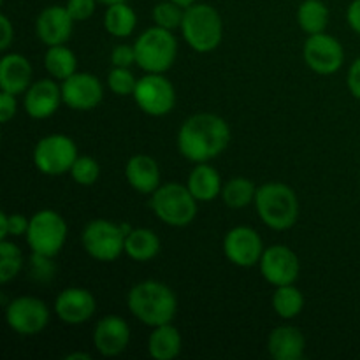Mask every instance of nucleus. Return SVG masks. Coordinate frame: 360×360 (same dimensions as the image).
<instances>
[{"label":"nucleus","mask_w":360,"mask_h":360,"mask_svg":"<svg viewBox=\"0 0 360 360\" xmlns=\"http://www.w3.org/2000/svg\"><path fill=\"white\" fill-rule=\"evenodd\" d=\"M111 63L112 67H127V69H130V65L137 63L134 44L115 46L111 51Z\"/></svg>","instance_id":"c9c22d12"},{"label":"nucleus","mask_w":360,"mask_h":360,"mask_svg":"<svg viewBox=\"0 0 360 360\" xmlns=\"http://www.w3.org/2000/svg\"><path fill=\"white\" fill-rule=\"evenodd\" d=\"M197 202L186 185L167 183L151 193L150 206L162 224L169 227H186L197 217Z\"/></svg>","instance_id":"423d86ee"},{"label":"nucleus","mask_w":360,"mask_h":360,"mask_svg":"<svg viewBox=\"0 0 360 360\" xmlns=\"http://www.w3.org/2000/svg\"><path fill=\"white\" fill-rule=\"evenodd\" d=\"M183 16H185V7L178 6L171 0H164V2L157 4L151 11V18H153L155 25L167 28V30H176V28L181 27Z\"/></svg>","instance_id":"2f4dec72"},{"label":"nucleus","mask_w":360,"mask_h":360,"mask_svg":"<svg viewBox=\"0 0 360 360\" xmlns=\"http://www.w3.org/2000/svg\"><path fill=\"white\" fill-rule=\"evenodd\" d=\"M132 231L127 224H112L105 218L88 221L81 232L83 248L98 262H112L125 253V238Z\"/></svg>","instance_id":"0eeeda50"},{"label":"nucleus","mask_w":360,"mask_h":360,"mask_svg":"<svg viewBox=\"0 0 360 360\" xmlns=\"http://www.w3.org/2000/svg\"><path fill=\"white\" fill-rule=\"evenodd\" d=\"M6 322L18 336H37L48 327L49 309L41 299L21 295L6 304Z\"/></svg>","instance_id":"9b49d317"},{"label":"nucleus","mask_w":360,"mask_h":360,"mask_svg":"<svg viewBox=\"0 0 360 360\" xmlns=\"http://www.w3.org/2000/svg\"><path fill=\"white\" fill-rule=\"evenodd\" d=\"M136 60L144 72L164 74L174 65L178 56V41L172 30L162 27L146 28L134 42Z\"/></svg>","instance_id":"39448f33"},{"label":"nucleus","mask_w":360,"mask_h":360,"mask_svg":"<svg viewBox=\"0 0 360 360\" xmlns=\"http://www.w3.org/2000/svg\"><path fill=\"white\" fill-rule=\"evenodd\" d=\"M44 67L53 79L63 81L77 72V58L65 44L49 46L44 55Z\"/></svg>","instance_id":"bb28decb"},{"label":"nucleus","mask_w":360,"mask_h":360,"mask_svg":"<svg viewBox=\"0 0 360 360\" xmlns=\"http://www.w3.org/2000/svg\"><path fill=\"white\" fill-rule=\"evenodd\" d=\"M32 253L53 259L62 252L67 241V224L60 213L41 210L30 217V225L25 234Z\"/></svg>","instance_id":"6e6552de"},{"label":"nucleus","mask_w":360,"mask_h":360,"mask_svg":"<svg viewBox=\"0 0 360 360\" xmlns=\"http://www.w3.org/2000/svg\"><path fill=\"white\" fill-rule=\"evenodd\" d=\"M97 4V0H67L65 7L74 21H86L95 14Z\"/></svg>","instance_id":"f704fd0d"},{"label":"nucleus","mask_w":360,"mask_h":360,"mask_svg":"<svg viewBox=\"0 0 360 360\" xmlns=\"http://www.w3.org/2000/svg\"><path fill=\"white\" fill-rule=\"evenodd\" d=\"M34 165L46 176H62L76 162L77 146L65 134H49L37 141L34 148Z\"/></svg>","instance_id":"1a4fd4ad"},{"label":"nucleus","mask_w":360,"mask_h":360,"mask_svg":"<svg viewBox=\"0 0 360 360\" xmlns=\"http://www.w3.org/2000/svg\"><path fill=\"white\" fill-rule=\"evenodd\" d=\"M297 23L304 34H322L329 25V9L322 0H304L297 9Z\"/></svg>","instance_id":"c85d7f7f"},{"label":"nucleus","mask_w":360,"mask_h":360,"mask_svg":"<svg viewBox=\"0 0 360 360\" xmlns=\"http://www.w3.org/2000/svg\"><path fill=\"white\" fill-rule=\"evenodd\" d=\"M183 350V338L171 323L153 327L148 338V355L155 360H174Z\"/></svg>","instance_id":"b1692460"},{"label":"nucleus","mask_w":360,"mask_h":360,"mask_svg":"<svg viewBox=\"0 0 360 360\" xmlns=\"http://www.w3.org/2000/svg\"><path fill=\"white\" fill-rule=\"evenodd\" d=\"M0 32H2L0 34V49L7 51L11 48V44L14 42V27L6 14L0 16Z\"/></svg>","instance_id":"ea45409f"},{"label":"nucleus","mask_w":360,"mask_h":360,"mask_svg":"<svg viewBox=\"0 0 360 360\" xmlns=\"http://www.w3.org/2000/svg\"><path fill=\"white\" fill-rule=\"evenodd\" d=\"M97 311L95 295L88 288L69 287L63 288L55 299V313L60 322L67 326H81L88 322Z\"/></svg>","instance_id":"dca6fc26"},{"label":"nucleus","mask_w":360,"mask_h":360,"mask_svg":"<svg viewBox=\"0 0 360 360\" xmlns=\"http://www.w3.org/2000/svg\"><path fill=\"white\" fill-rule=\"evenodd\" d=\"M62 86L55 79H39L23 94V108L30 118L46 120L62 104Z\"/></svg>","instance_id":"6ab92c4d"},{"label":"nucleus","mask_w":360,"mask_h":360,"mask_svg":"<svg viewBox=\"0 0 360 360\" xmlns=\"http://www.w3.org/2000/svg\"><path fill=\"white\" fill-rule=\"evenodd\" d=\"M273 309L280 319L292 320L304 308V295L295 285L276 287L273 294Z\"/></svg>","instance_id":"c756f323"},{"label":"nucleus","mask_w":360,"mask_h":360,"mask_svg":"<svg viewBox=\"0 0 360 360\" xmlns=\"http://www.w3.org/2000/svg\"><path fill=\"white\" fill-rule=\"evenodd\" d=\"M137 77L134 76L132 70L127 67H112L108 74V86L118 97H127V95H134L136 90Z\"/></svg>","instance_id":"72a5a7b5"},{"label":"nucleus","mask_w":360,"mask_h":360,"mask_svg":"<svg viewBox=\"0 0 360 360\" xmlns=\"http://www.w3.org/2000/svg\"><path fill=\"white\" fill-rule=\"evenodd\" d=\"M28 225H30V218H27L25 214H7V236H14V238L25 236L28 231Z\"/></svg>","instance_id":"4c0bfd02"},{"label":"nucleus","mask_w":360,"mask_h":360,"mask_svg":"<svg viewBox=\"0 0 360 360\" xmlns=\"http://www.w3.org/2000/svg\"><path fill=\"white\" fill-rule=\"evenodd\" d=\"M125 178L130 188L151 195L160 186V167L150 155H134L125 165Z\"/></svg>","instance_id":"4be33fe9"},{"label":"nucleus","mask_w":360,"mask_h":360,"mask_svg":"<svg viewBox=\"0 0 360 360\" xmlns=\"http://www.w3.org/2000/svg\"><path fill=\"white\" fill-rule=\"evenodd\" d=\"M253 204L262 224L273 231H288L299 218V199L285 183L260 185Z\"/></svg>","instance_id":"7ed1b4c3"},{"label":"nucleus","mask_w":360,"mask_h":360,"mask_svg":"<svg viewBox=\"0 0 360 360\" xmlns=\"http://www.w3.org/2000/svg\"><path fill=\"white\" fill-rule=\"evenodd\" d=\"M257 188L259 186L253 185L252 179L245 178V176H236V178H231L227 183H224L220 197L225 206L231 207V210H245L250 204L255 202Z\"/></svg>","instance_id":"cd10ccee"},{"label":"nucleus","mask_w":360,"mask_h":360,"mask_svg":"<svg viewBox=\"0 0 360 360\" xmlns=\"http://www.w3.org/2000/svg\"><path fill=\"white\" fill-rule=\"evenodd\" d=\"M91 340L102 357H118L129 348L130 327L122 316L105 315L95 326Z\"/></svg>","instance_id":"f3484780"},{"label":"nucleus","mask_w":360,"mask_h":360,"mask_svg":"<svg viewBox=\"0 0 360 360\" xmlns=\"http://www.w3.org/2000/svg\"><path fill=\"white\" fill-rule=\"evenodd\" d=\"M104 27L109 35L118 39L130 37L137 27L136 11L127 2L112 4L105 9L104 14Z\"/></svg>","instance_id":"a878e982"},{"label":"nucleus","mask_w":360,"mask_h":360,"mask_svg":"<svg viewBox=\"0 0 360 360\" xmlns=\"http://www.w3.org/2000/svg\"><path fill=\"white\" fill-rule=\"evenodd\" d=\"M132 97L141 111L155 118L169 115L176 105V90L164 74H144L137 79Z\"/></svg>","instance_id":"9d476101"},{"label":"nucleus","mask_w":360,"mask_h":360,"mask_svg":"<svg viewBox=\"0 0 360 360\" xmlns=\"http://www.w3.org/2000/svg\"><path fill=\"white\" fill-rule=\"evenodd\" d=\"M70 178L81 186H91L98 181V176H101V165L95 160L94 157H77L76 162L72 164L69 171Z\"/></svg>","instance_id":"473e14b6"},{"label":"nucleus","mask_w":360,"mask_h":360,"mask_svg":"<svg viewBox=\"0 0 360 360\" xmlns=\"http://www.w3.org/2000/svg\"><path fill=\"white\" fill-rule=\"evenodd\" d=\"M30 84V60L20 53H6L0 60V88L13 95H23Z\"/></svg>","instance_id":"aec40b11"},{"label":"nucleus","mask_w":360,"mask_h":360,"mask_svg":"<svg viewBox=\"0 0 360 360\" xmlns=\"http://www.w3.org/2000/svg\"><path fill=\"white\" fill-rule=\"evenodd\" d=\"M32 271H34V276L39 280H49L55 271V266L51 264V259L44 255H37V253H32Z\"/></svg>","instance_id":"e433bc0d"},{"label":"nucleus","mask_w":360,"mask_h":360,"mask_svg":"<svg viewBox=\"0 0 360 360\" xmlns=\"http://www.w3.org/2000/svg\"><path fill=\"white\" fill-rule=\"evenodd\" d=\"M347 86L350 90V94L360 101V56L352 63L350 69H348Z\"/></svg>","instance_id":"a19ab883"},{"label":"nucleus","mask_w":360,"mask_h":360,"mask_svg":"<svg viewBox=\"0 0 360 360\" xmlns=\"http://www.w3.org/2000/svg\"><path fill=\"white\" fill-rule=\"evenodd\" d=\"M72 16L65 6H49L39 13L35 20V34L42 44L56 46L65 44L74 30Z\"/></svg>","instance_id":"a211bd4d"},{"label":"nucleus","mask_w":360,"mask_h":360,"mask_svg":"<svg viewBox=\"0 0 360 360\" xmlns=\"http://www.w3.org/2000/svg\"><path fill=\"white\" fill-rule=\"evenodd\" d=\"M302 58L313 72L320 76H330L343 67L345 49L336 37L322 32V34L308 35L302 46Z\"/></svg>","instance_id":"f8f14e48"},{"label":"nucleus","mask_w":360,"mask_h":360,"mask_svg":"<svg viewBox=\"0 0 360 360\" xmlns=\"http://www.w3.org/2000/svg\"><path fill=\"white\" fill-rule=\"evenodd\" d=\"M18 111V102L16 95L9 94V91H4L0 94V122L7 123L14 118Z\"/></svg>","instance_id":"58836bf2"},{"label":"nucleus","mask_w":360,"mask_h":360,"mask_svg":"<svg viewBox=\"0 0 360 360\" xmlns=\"http://www.w3.org/2000/svg\"><path fill=\"white\" fill-rule=\"evenodd\" d=\"M183 39L197 53H211L224 41V21L210 4L195 2L186 7L181 21Z\"/></svg>","instance_id":"20e7f679"},{"label":"nucleus","mask_w":360,"mask_h":360,"mask_svg":"<svg viewBox=\"0 0 360 360\" xmlns=\"http://www.w3.org/2000/svg\"><path fill=\"white\" fill-rule=\"evenodd\" d=\"M231 143V127L213 112H197L179 127L178 151L193 164H204L220 157Z\"/></svg>","instance_id":"f257e3e1"},{"label":"nucleus","mask_w":360,"mask_h":360,"mask_svg":"<svg viewBox=\"0 0 360 360\" xmlns=\"http://www.w3.org/2000/svg\"><path fill=\"white\" fill-rule=\"evenodd\" d=\"M347 23L355 34L360 35V0H354L347 9Z\"/></svg>","instance_id":"79ce46f5"},{"label":"nucleus","mask_w":360,"mask_h":360,"mask_svg":"<svg viewBox=\"0 0 360 360\" xmlns=\"http://www.w3.org/2000/svg\"><path fill=\"white\" fill-rule=\"evenodd\" d=\"M186 186L199 202H210L220 195L224 183L220 172L213 165L204 162V164H195V167L190 171Z\"/></svg>","instance_id":"5701e85b"},{"label":"nucleus","mask_w":360,"mask_h":360,"mask_svg":"<svg viewBox=\"0 0 360 360\" xmlns=\"http://www.w3.org/2000/svg\"><path fill=\"white\" fill-rule=\"evenodd\" d=\"M260 274L273 287L294 285L299 278L301 262L297 253L285 245H273L264 250L259 262Z\"/></svg>","instance_id":"ddd939ff"},{"label":"nucleus","mask_w":360,"mask_h":360,"mask_svg":"<svg viewBox=\"0 0 360 360\" xmlns=\"http://www.w3.org/2000/svg\"><path fill=\"white\" fill-rule=\"evenodd\" d=\"M62 101L74 111H91L104 98V88L97 76L90 72H74L62 81Z\"/></svg>","instance_id":"2eb2a0df"},{"label":"nucleus","mask_w":360,"mask_h":360,"mask_svg":"<svg viewBox=\"0 0 360 360\" xmlns=\"http://www.w3.org/2000/svg\"><path fill=\"white\" fill-rule=\"evenodd\" d=\"M267 352L274 360H302L306 340L294 326H278L267 338Z\"/></svg>","instance_id":"412c9836"},{"label":"nucleus","mask_w":360,"mask_h":360,"mask_svg":"<svg viewBox=\"0 0 360 360\" xmlns=\"http://www.w3.org/2000/svg\"><path fill=\"white\" fill-rule=\"evenodd\" d=\"M127 306L134 319L153 329L174 320L178 313V297L172 288L162 281L146 280L130 288Z\"/></svg>","instance_id":"f03ea898"},{"label":"nucleus","mask_w":360,"mask_h":360,"mask_svg":"<svg viewBox=\"0 0 360 360\" xmlns=\"http://www.w3.org/2000/svg\"><path fill=\"white\" fill-rule=\"evenodd\" d=\"M171 2H174V4H178V6H181V7H190V6H193V4L197 2V0H171Z\"/></svg>","instance_id":"a18cd8bd"},{"label":"nucleus","mask_w":360,"mask_h":360,"mask_svg":"<svg viewBox=\"0 0 360 360\" xmlns=\"http://www.w3.org/2000/svg\"><path fill=\"white\" fill-rule=\"evenodd\" d=\"M7 213H0V239H7Z\"/></svg>","instance_id":"37998d69"},{"label":"nucleus","mask_w":360,"mask_h":360,"mask_svg":"<svg viewBox=\"0 0 360 360\" xmlns=\"http://www.w3.org/2000/svg\"><path fill=\"white\" fill-rule=\"evenodd\" d=\"M98 4H102V6L109 7L112 6V4H122V2H129V0H97Z\"/></svg>","instance_id":"49530a36"},{"label":"nucleus","mask_w":360,"mask_h":360,"mask_svg":"<svg viewBox=\"0 0 360 360\" xmlns=\"http://www.w3.org/2000/svg\"><path fill=\"white\" fill-rule=\"evenodd\" d=\"M76 359H81V360H90L91 355L90 354H84V352H76V354H69L65 357V360H76Z\"/></svg>","instance_id":"c03bdc74"},{"label":"nucleus","mask_w":360,"mask_h":360,"mask_svg":"<svg viewBox=\"0 0 360 360\" xmlns=\"http://www.w3.org/2000/svg\"><path fill=\"white\" fill-rule=\"evenodd\" d=\"M160 238L151 229H132L125 238V253L134 262H150L160 253Z\"/></svg>","instance_id":"393cba45"},{"label":"nucleus","mask_w":360,"mask_h":360,"mask_svg":"<svg viewBox=\"0 0 360 360\" xmlns=\"http://www.w3.org/2000/svg\"><path fill=\"white\" fill-rule=\"evenodd\" d=\"M264 243L259 232L252 227L239 225L231 229L224 238V253L227 260L234 266L248 269V267L259 266L260 257L264 253Z\"/></svg>","instance_id":"4468645a"},{"label":"nucleus","mask_w":360,"mask_h":360,"mask_svg":"<svg viewBox=\"0 0 360 360\" xmlns=\"http://www.w3.org/2000/svg\"><path fill=\"white\" fill-rule=\"evenodd\" d=\"M23 269V253L13 241L0 239V283L7 285Z\"/></svg>","instance_id":"7c9ffc66"}]
</instances>
